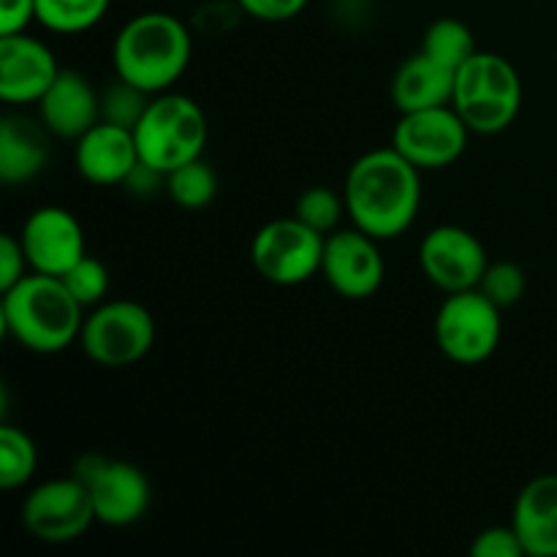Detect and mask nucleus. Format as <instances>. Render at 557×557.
<instances>
[{
	"label": "nucleus",
	"mask_w": 557,
	"mask_h": 557,
	"mask_svg": "<svg viewBox=\"0 0 557 557\" xmlns=\"http://www.w3.org/2000/svg\"><path fill=\"white\" fill-rule=\"evenodd\" d=\"M36 107L44 128L60 139L76 141L101 120L98 90L87 82L85 74L74 69H60Z\"/></svg>",
	"instance_id": "obj_17"
},
{
	"label": "nucleus",
	"mask_w": 557,
	"mask_h": 557,
	"mask_svg": "<svg viewBox=\"0 0 557 557\" xmlns=\"http://www.w3.org/2000/svg\"><path fill=\"white\" fill-rule=\"evenodd\" d=\"M471 555L473 557H522L520 536L511 525H493L484 528L482 533H476V539L471 542Z\"/></svg>",
	"instance_id": "obj_29"
},
{
	"label": "nucleus",
	"mask_w": 557,
	"mask_h": 557,
	"mask_svg": "<svg viewBox=\"0 0 557 557\" xmlns=\"http://www.w3.org/2000/svg\"><path fill=\"white\" fill-rule=\"evenodd\" d=\"M511 528L528 557H557V473H544L520 490Z\"/></svg>",
	"instance_id": "obj_18"
},
{
	"label": "nucleus",
	"mask_w": 557,
	"mask_h": 557,
	"mask_svg": "<svg viewBox=\"0 0 557 557\" xmlns=\"http://www.w3.org/2000/svg\"><path fill=\"white\" fill-rule=\"evenodd\" d=\"M163 188H166L169 199L177 207H183V210H205V207L212 205V199L218 196V174L215 169L205 161V156H201L196 158V161L169 172Z\"/></svg>",
	"instance_id": "obj_23"
},
{
	"label": "nucleus",
	"mask_w": 557,
	"mask_h": 557,
	"mask_svg": "<svg viewBox=\"0 0 557 557\" xmlns=\"http://www.w3.org/2000/svg\"><path fill=\"white\" fill-rule=\"evenodd\" d=\"M422 52L428 58L438 60L446 69L457 71L460 65H466L476 49V38H473L471 27L466 22L455 20V16H444V20H435L433 25L424 30L422 38Z\"/></svg>",
	"instance_id": "obj_22"
},
{
	"label": "nucleus",
	"mask_w": 557,
	"mask_h": 557,
	"mask_svg": "<svg viewBox=\"0 0 557 557\" xmlns=\"http://www.w3.org/2000/svg\"><path fill=\"white\" fill-rule=\"evenodd\" d=\"M156 343V319L134 299H109L85 315L79 346L98 368L120 370L141 362Z\"/></svg>",
	"instance_id": "obj_6"
},
{
	"label": "nucleus",
	"mask_w": 557,
	"mask_h": 557,
	"mask_svg": "<svg viewBox=\"0 0 557 557\" xmlns=\"http://www.w3.org/2000/svg\"><path fill=\"white\" fill-rule=\"evenodd\" d=\"M38 468V451L30 435L14 424L0 428V487L20 490Z\"/></svg>",
	"instance_id": "obj_24"
},
{
	"label": "nucleus",
	"mask_w": 557,
	"mask_h": 557,
	"mask_svg": "<svg viewBox=\"0 0 557 557\" xmlns=\"http://www.w3.org/2000/svg\"><path fill=\"white\" fill-rule=\"evenodd\" d=\"M49 131L44 123L5 114L0 123V180L5 185H22L36 180L49 161Z\"/></svg>",
	"instance_id": "obj_19"
},
{
	"label": "nucleus",
	"mask_w": 557,
	"mask_h": 557,
	"mask_svg": "<svg viewBox=\"0 0 557 557\" xmlns=\"http://www.w3.org/2000/svg\"><path fill=\"white\" fill-rule=\"evenodd\" d=\"M60 74L54 52L27 33L0 36V98L9 107L41 101Z\"/></svg>",
	"instance_id": "obj_15"
},
{
	"label": "nucleus",
	"mask_w": 557,
	"mask_h": 557,
	"mask_svg": "<svg viewBox=\"0 0 557 557\" xmlns=\"http://www.w3.org/2000/svg\"><path fill=\"white\" fill-rule=\"evenodd\" d=\"M324 234L305 226L297 215L264 223L250 243L253 270L272 286H299L321 275Z\"/></svg>",
	"instance_id": "obj_8"
},
{
	"label": "nucleus",
	"mask_w": 557,
	"mask_h": 557,
	"mask_svg": "<svg viewBox=\"0 0 557 557\" xmlns=\"http://www.w3.org/2000/svg\"><path fill=\"white\" fill-rule=\"evenodd\" d=\"M451 107L466 120L471 134H500L515 123L522 109L520 74L504 54L479 49L457 69Z\"/></svg>",
	"instance_id": "obj_4"
},
{
	"label": "nucleus",
	"mask_w": 557,
	"mask_h": 557,
	"mask_svg": "<svg viewBox=\"0 0 557 557\" xmlns=\"http://www.w3.org/2000/svg\"><path fill=\"white\" fill-rule=\"evenodd\" d=\"M36 22V0H0V36L27 33Z\"/></svg>",
	"instance_id": "obj_32"
},
{
	"label": "nucleus",
	"mask_w": 557,
	"mask_h": 557,
	"mask_svg": "<svg viewBox=\"0 0 557 557\" xmlns=\"http://www.w3.org/2000/svg\"><path fill=\"white\" fill-rule=\"evenodd\" d=\"M112 0H36V22L60 36L92 30L107 16Z\"/></svg>",
	"instance_id": "obj_21"
},
{
	"label": "nucleus",
	"mask_w": 557,
	"mask_h": 557,
	"mask_svg": "<svg viewBox=\"0 0 557 557\" xmlns=\"http://www.w3.org/2000/svg\"><path fill=\"white\" fill-rule=\"evenodd\" d=\"M321 275L332 292L346 299H368L381 288L386 275L384 256L379 239L364 234L362 228H337L326 234Z\"/></svg>",
	"instance_id": "obj_13"
},
{
	"label": "nucleus",
	"mask_w": 557,
	"mask_h": 557,
	"mask_svg": "<svg viewBox=\"0 0 557 557\" xmlns=\"http://www.w3.org/2000/svg\"><path fill=\"white\" fill-rule=\"evenodd\" d=\"M207 134L205 109L190 96L169 90L152 96L145 117L134 128L139 158L163 174L205 156Z\"/></svg>",
	"instance_id": "obj_5"
},
{
	"label": "nucleus",
	"mask_w": 557,
	"mask_h": 557,
	"mask_svg": "<svg viewBox=\"0 0 557 557\" xmlns=\"http://www.w3.org/2000/svg\"><path fill=\"white\" fill-rule=\"evenodd\" d=\"M139 161L134 131L107 120H98L74 147L76 172L92 185H123Z\"/></svg>",
	"instance_id": "obj_16"
},
{
	"label": "nucleus",
	"mask_w": 557,
	"mask_h": 557,
	"mask_svg": "<svg viewBox=\"0 0 557 557\" xmlns=\"http://www.w3.org/2000/svg\"><path fill=\"white\" fill-rule=\"evenodd\" d=\"M471 128L451 103L419 112H403L392 134V147L419 172L446 169L462 158Z\"/></svg>",
	"instance_id": "obj_10"
},
{
	"label": "nucleus",
	"mask_w": 557,
	"mask_h": 557,
	"mask_svg": "<svg viewBox=\"0 0 557 557\" xmlns=\"http://www.w3.org/2000/svg\"><path fill=\"white\" fill-rule=\"evenodd\" d=\"M65 288L74 294L76 302L82 308H96V305L107 302L109 294V270L101 259L85 253L69 272L63 275Z\"/></svg>",
	"instance_id": "obj_27"
},
{
	"label": "nucleus",
	"mask_w": 557,
	"mask_h": 557,
	"mask_svg": "<svg viewBox=\"0 0 557 557\" xmlns=\"http://www.w3.org/2000/svg\"><path fill=\"white\" fill-rule=\"evenodd\" d=\"M525 270L520 264H515V261H490L482 283H479V292L487 299H493L500 310L515 308L525 297Z\"/></svg>",
	"instance_id": "obj_28"
},
{
	"label": "nucleus",
	"mask_w": 557,
	"mask_h": 557,
	"mask_svg": "<svg viewBox=\"0 0 557 557\" xmlns=\"http://www.w3.org/2000/svg\"><path fill=\"white\" fill-rule=\"evenodd\" d=\"M310 0H237L239 11L259 22H286L305 11Z\"/></svg>",
	"instance_id": "obj_31"
},
{
	"label": "nucleus",
	"mask_w": 557,
	"mask_h": 557,
	"mask_svg": "<svg viewBox=\"0 0 557 557\" xmlns=\"http://www.w3.org/2000/svg\"><path fill=\"white\" fill-rule=\"evenodd\" d=\"M74 476L87 487L96 522L109 528H128L147 515L152 500L150 479L145 471L123 460L101 455L79 457Z\"/></svg>",
	"instance_id": "obj_9"
},
{
	"label": "nucleus",
	"mask_w": 557,
	"mask_h": 557,
	"mask_svg": "<svg viewBox=\"0 0 557 557\" xmlns=\"http://www.w3.org/2000/svg\"><path fill=\"white\" fill-rule=\"evenodd\" d=\"M351 226L379 243L395 239L413 226L422 207V172L395 147H381L351 163L343 185Z\"/></svg>",
	"instance_id": "obj_1"
},
{
	"label": "nucleus",
	"mask_w": 557,
	"mask_h": 557,
	"mask_svg": "<svg viewBox=\"0 0 557 557\" xmlns=\"http://www.w3.org/2000/svg\"><path fill=\"white\" fill-rule=\"evenodd\" d=\"M487 264V250L476 234L455 223L430 228L419 245V267L424 277L446 294L479 288Z\"/></svg>",
	"instance_id": "obj_12"
},
{
	"label": "nucleus",
	"mask_w": 557,
	"mask_h": 557,
	"mask_svg": "<svg viewBox=\"0 0 557 557\" xmlns=\"http://www.w3.org/2000/svg\"><path fill=\"white\" fill-rule=\"evenodd\" d=\"M194 54V36L183 20L166 11H145L114 36V74L150 96L166 92L185 74Z\"/></svg>",
	"instance_id": "obj_3"
},
{
	"label": "nucleus",
	"mask_w": 557,
	"mask_h": 557,
	"mask_svg": "<svg viewBox=\"0 0 557 557\" xmlns=\"http://www.w3.org/2000/svg\"><path fill=\"white\" fill-rule=\"evenodd\" d=\"M20 243L25 248L30 272L63 277L87 253L85 232L76 215L65 207L47 205L30 212L22 226Z\"/></svg>",
	"instance_id": "obj_14"
},
{
	"label": "nucleus",
	"mask_w": 557,
	"mask_h": 557,
	"mask_svg": "<svg viewBox=\"0 0 557 557\" xmlns=\"http://www.w3.org/2000/svg\"><path fill=\"white\" fill-rule=\"evenodd\" d=\"M346 196L335 194L332 188L324 185H313V188L302 190L294 205V215L319 234H332L341 228L343 215H346Z\"/></svg>",
	"instance_id": "obj_25"
},
{
	"label": "nucleus",
	"mask_w": 557,
	"mask_h": 557,
	"mask_svg": "<svg viewBox=\"0 0 557 557\" xmlns=\"http://www.w3.org/2000/svg\"><path fill=\"white\" fill-rule=\"evenodd\" d=\"M98 101H101V120L134 131L139 125V120L145 117L152 96L117 76L112 85L98 92Z\"/></svg>",
	"instance_id": "obj_26"
},
{
	"label": "nucleus",
	"mask_w": 557,
	"mask_h": 557,
	"mask_svg": "<svg viewBox=\"0 0 557 557\" xmlns=\"http://www.w3.org/2000/svg\"><path fill=\"white\" fill-rule=\"evenodd\" d=\"M27 533L44 544H69L96 522L90 493L76 476L49 479L27 493L22 504Z\"/></svg>",
	"instance_id": "obj_11"
},
{
	"label": "nucleus",
	"mask_w": 557,
	"mask_h": 557,
	"mask_svg": "<svg viewBox=\"0 0 557 557\" xmlns=\"http://www.w3.org/2000/svg\"><path fill=\"white\" fill-rule=\"evenodd\" d=\"M455 74L457 71L446 69L419 49L397 69L395 79H392V101L400 109V114L446 107L455 96Z\"/></svg>",
	"instance_id": "obj_20"
},
{
	"label": "nucleus",
	"mask_w": 557,
	"mask_h": 557,
	"mask_svg": "<svg viewBox=\"0 0 557 557\" xmlns=\"http://www.w3.org/2000/svg\"><path fill=\"white\" fill-rule=\"evenodd\" d=\"M5 335L33 354H60L79 343L85 308L65 288L63 277L27 272L3 292L0 305Z\"/></svg>",
	"instance_id": "obj_2"
},
{
	"label": "nucleus",
	"mask_w": 557,
	"mask_h": 557,
	"mask_svg": "<svg viewBox=\"0 0 557 557\" xmlns=\"http://www.w3.org/2000/svg\"><path fill=\"white\" fill-rule=\"evenodd\" d=\"M30 264H27L25 248H22L20 237L14 234H3L0 237V292L11 288L27 275Z\"/></svg>",
	"instance_id": "obj_30"
},
{
	"label": "nucleus",
	"mask_w": 557,
	"mask_h": 557,
	"mask_svg": "<svg viewBox=\"0 0 557 557\" xmlns=\"http://www.w3.org/2000/svg\"><path fill=\"white\" fill-rule=\"evenodd\" d=\"M504 310L484 297L479 288L446 294L435 313V343L441 354L462 368H476L487 362L500 346L504 335Z\"/></svg>",
	"instance_id": "obj_7"
}]
</instances>
